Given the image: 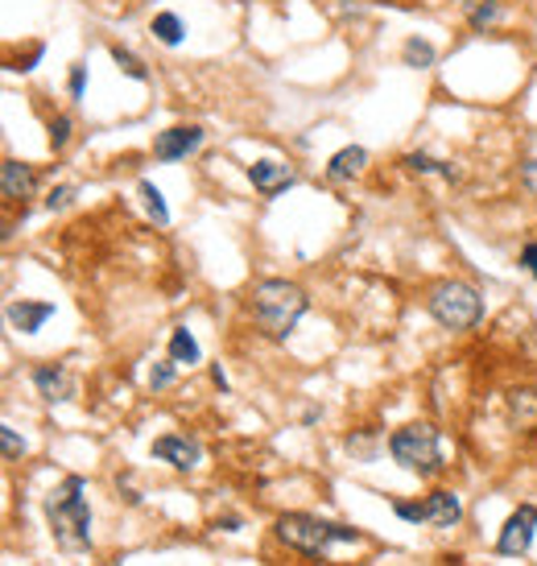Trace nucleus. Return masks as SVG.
I'll list each match as a JSON object with an SVG mask.
<instances>
[{"mask_svg":"<svg viewBox=\"0 0 537 566\" xmlns=\"http://www.w3.org/2000/svg\"><path fill=\"white\" fill-rule=\"evenodd\" d=\"M389 455L397 467H405V471L422 476V480H430V476L442 471V442H438V430L426 426V422H413V426L392 430Z\"/></svg>","mask_w":537,"mask_h":566,"instance_id":"nucleus-4","label":"nucleus"},{"mask_svg":"<svg viewBox=\"0 0 537 566\" xmlns=\"http://www.w3.org/2000/svg\"><path fill=\"white\" fill-rule=\"evenodd\" d=\"M71 141V116H54L50 121V149H62Z\"/></svg>","mask_w":537,"mask_h":566,"instance_id":"nucleus-27","label":"nucleus"},{"mask_svg":"<svg viewBox=\"0 0 537 566\" xmlns=\"http://www.w3.org/2000/svg\"><path fill=\"white\" fill-rule=\"evenodd\" d=\"M307 306L310 298L294 281H282V277L257 281V290H252V318L268 339H286L298 327V318L307 315Z\"/></svg>","mask_w":537,"mask_h":566,"instance_id":"nucleus-2","label":"nucleus"},{"mask_svg":"<svg viewBox=\"0 0 537 566\" xmlns=\"http://www.w3.org/2000/svg\"><path fill=\"white\" fill-rule=\"evenodd\" d=\"M149 29H153V38H158L162 46H183L186 42V25L178 13H158Z\"/></svg>","mask_w":537,"mask_h":566,"instance_id":"nucleus-15","label":"nucleus"},{"mask_svg":"<svg viewBox=\"0 0 537 566\" xmlns=\"http://www.w3.org/2000/svg\"><path fill=\"white\" fill-rule=\"evenodd\" d=\"M534 538H537V508L534 504H521L513 517L504 521V529H500L496 550H500L504 558H521V554H529Z\"/></svg>","mask_w":537,"mask_h":566,"instance_id":"nucleus-6","label":"nucleus"},{"mask_svg":"<svg viewBox=\"0 0 537 566\" xmlns=\"http://www.w3.org/2000/svg\"><path fill=\"white\" fill-rule=\"evenodd\" d=\"M4 318L13 323V331H21V336H38L41 327L54 318V302H9L4 306Z\"/></svg>","mask_w":537,"mask_h":566,"instance_id":"nucleus-10","label":"nucleus"},{"mask_svg":"<svg viewBox=\"0 0 537 566\" xmlns=\"http://www.w3.org/2000/svg\"><path fill=\"white\" fill-rule=\"evenodd\" d=\"M153 460L170 463L178 471H195L203 463V442L186 439V435H162V439H153Z\"/></svg>","mask_w":537,"mask_h":566,"instance_id":"nucleus-8","label":"nucleus"},{"mask_svg":"<svg viewBox=\"0 0 537 566\" xmlns=\"http://www.w3.org/2000/svg\"><path fill=\"white\" fill-rule=\"evenodd\" d=\"M46 517H50V533H54L59 550H66V554L91 550V504H87L83 476H66L59 488L46 492Z\"/></svg>","mask_w":537,"mask_h":566,"instance_id":"nucleus-1","label":"nucleus"},{"mask_svg":"<svg viewBox=\"0 0 537 566\" xmlns=\"http://www.w3.org/2000/svg\"><path fill=\"white\" fill-rule=\"evenodd\" d=\"M211 380H215V389H227V377H224V368H220V364L211 368Z\"/></svg>","mask_w":537,"mask_h":566,"instance_id":"nucleus-32","label":"nucleus"},{"mask_svg":"<svg viewBox=\"0 0 537 566\" xmlns=\"http://www.w3.org/2000/svg\"><path fill=\"white\" fill-rule=\"evenodd\" d=\"M240 517H215V529H224V533H236V529H240Z\"/></svg>","mask_w":537,"mask_h":566,"instance_id":"nucleus-31","label":"nucleus"},{"mask_svg":"<svg viewBox=\"0 0 537 566\" xmlns=\"http://www.w3.org/2000/svg\"><path fill=\"white\" fill-rule=\"evenodd\" d=\"M248 183H252V190H261L265 199H273V194L294 187L298 178H294V169H286L282 162H252V166H248Z\"/></svg>","mask_w":537,"mask_h":566,"instance_id":"nucleus-11","label":"nucleus"},{"mask_svg":"<svg viewBox=\"0 0 537 566\" xmlns=\"http://www.w3.org/2000/svg\"><path fill=\"white\" fill-rule=\"evenodd\" d=\"M112 59H116V66H121L128 79H137V84H145L149 79V71H145V63L133 54V50H124V46H112Z\"/></svg>","mask_w":537,"mask_h":566,"instance_id":"nucleus-22","label":"nucleus"},{"mask_svg":"<svg viewBox=\"0 0 537 566\" xmlns=\"http://www.w3.org/2000/svg\"><path fill=\"white\" fill-rule=\"evenodd\" d=\"M71 199H75V187L66 183V187H54V190H50L41 207H46V211H62V207H71Z\"/></svg>","mask_w":537,"mask_h":566,"instance_id":"nucleus-26","label":"nucleus"},{"mask_svg":"<svg viewBox=\"0 0 537 566\" xmlns=\"http://www.w3.org/2000/svg\"><path fill=\"white\" fill-rule=\"evenodd\" d=\"M203 146V128L199 125H174L153 137V158L158 162H183L186 153Z\"/></svg>","mask_w":537,"mask_h":566,"instance_id":"nucleus-7","label":"nucleus"},{"mask_svg":"<svg viewBox=\"0 0 537 566\" xmlns=\"http://www.w3.org/2000/svg\"><path fill=\"white\" fill-rule=\"evenodd\" d=\"M401 166L413 169V174H442L447 183H454V178H459V169H454L451 162H438V158H430V153H410Z\"/></svg>","mask_w":537,"mask_h":566,"instance_id":"nucleus-18","label":"nucleus"},{"mask_svg":"<svg viewBox=\"0 0 537 566\" xmlns=\"http://www.w3.org/2000/svg\"><path fill=\"white\" fill-rule=\"evenodd\" d=\"M273 533H277V542L282 545L298 550V554H310V558H323L330 545L364 542V533H360V529L323 521V517H310V513H286V517H277Z\"/></svg>","mask_w":537,"mask_h":566,"instance_id":"nucleus-3","label":"nucleus"},{"mask_svg":"<svg viewBox=\"0 0 537 566\" xmlns=\"http://www.w3.org/2000/svg\"><path fill=\"white\" fill-rule=\"evenodd\" d=\"M141 199H145V211H149V215H153V224H170V211H165V199H162V190L153 187V183H149V178H145L141 183Z\"/></svg>","mask_w":537,"mask_h":566,"instance_id":"nucleus-21","label":"nucleus"},{"mask_svg":"<svg viewBox=\"0 0 537 566\" xmlns=\"http://www.w3.org/2000/svg\"><path fill=\"white\" fill-rule=\"evenodd\" d=\"M463 9H467V25H472V29H488V25L500 17V4H496V0H463Z\"/></svg>","mask_w":537,"mask_h":566,"instance_id":"nucleus-19","label":"nucleus"},{"mask_svg":"<svg viewBox=\"0 0 537 566\" xmlns=\"http://www.w3.org/2000/svg\"><path fill=\"white\" fill-rule=\"evenodd\" d=\"M178 377V360H165V364H153V373H149V389H170Z\"/></svg>","mask_w":537,"mask_h":566,"instance_id":"nucleus-23","label":"nucleus"},{"mask_svg":"<svg viewBox=\"0 0 537 566\" xmlns=\"http://www.w3.org/2000/svg\"><path fill=\"white\" fill-rule=\"evenodd\" d=\"M401 54H405V66H413V71H426V66H434V59H438L434 46L426 42V38H410Z\"/></svg>","mask_w":537,"mask_h":566,"instance_id":"nucleus-20","label":"nucleus"},{"mask_svg":"<svg viewBox=\"0 0 537 566\" xmlns=\"http://www.w3.org/2000/svg\"><path fill=\"white\" fill-rule=\"evenodd\" d=\"M71 100H83V91H87V66H71Z\"/></svg>","mask_w":537,"mask_h":566,"instance_id":"nucleus-28","label":"nucleus"},{"mask_svg":"<svg viewBox=\"0 0 537 566\" xmlns=\"http://www.w3.org/2000/svg\"><path fill=\"white\" fill-rule=\"evenodd\" d=\"M459 517H463V504H459L454 492H430V496H426V521L430 525H438V529H454Z\"/></svg>","mask_w":537,"mask_h":566,"instance_id":"nucleus-12","label":"nucleus"},{"mask_svg":"<svg viewBox=\"0 0 537 566\" xmlns=\"http://www.w3.org/2000/svg\"><path fill=\"white\" fill-rule=\"evenodd\" d=\"M521 265H525V269H529V277L537 281V240H529V244L521 249Z\"/></svg>","mask_w":537,"mask_h":566,"instance_id":"nucleus-29","label":"nucleus"},{"mask_svg":"<svg viewBox=\"0 0 537 566\" xmlns=\"http://www.w3.org/2000/svg\"><path fill=\"white\" fill-rule=\"evenodd\" d=\"M199 356H203V352H199L195 336H190L186 327H174V336H170V360H178V364L190 368V364H199Z\"/></svg>","mask_w":537,"mask_h":566,"instance_id":"nucleus-17","label":"nucleus"},{"mask_svg":"<svg viewBox=\"0 0 537 566\" xmlns=\"http://www.w3.org/2000/svg\"><path fill=\"white\" fill-rule=\"evenodd\" d=\"M426 306H430L434 323L447 327V331H472V327H479V318H484V298L467 281H442V286H434Z\"/></svg>","mask_w":537,"mask_h":566,"instance_id":"nucleus-5","label":"nucleus"},{"mask_svg":"<svg viewBox=\"0 0 537 566\" xmlns=\"http://www.w3.org/2000/svg\"><path fill=\"white\" fill-rule=\"evenodd\" d=\"M392 513H397L401 521L422 525V521H426V501H422V504H413V501H392Z\"/></svg>","mask_w":537,"mask_h":566,"instance_id":"nucleus-24","label":"nucleus"},{"mask_svg":"<svg viewBox=\"0 0 537 566\" xmlns=\"http://www.w3.org/2000/svg\"><path fill=\"white\" fill-rule=\"evenodd\" d=\"M509 414L516 426H537V389H516L509 398Z\"/></svg>","mask_w":537,"mask_h":566,"instance_id":"nucleus-16","label":"nucleus"},{"mask_svg":"<svg viewBox=\"0 0 537 566\" xmlns=\"http://www.w3.org/2000/svg\"><path fill=\"white\" fill-rule=\"evenodd\" d=\"M34 389H38L50 405H62V401H71L79 393L75 377H71L62 364H41V368H34Z\"/></svg>","mask_w":537,"mask_h":566,"instance_id":"nucleus-9","label":"nucleus"},{"mask_svg":"<svg viewBox=\"0 0 537 566\" xmlns=\"http://www.w3.org/2000/svg\"><path fill=\"white\" fill-rule=\"evenodd\" d=\"M521 183H525L529 194H537V162H525V166H521Z\"/></svg>","mask_w":537,"mask_h":566,"instance_id":"nucleus-30","label":"nucleus"},{"mask_svg":"<svg viewBox=\"0 0 537 566\" xmlns=\"http://www.w3.org/2000/svg\"><path fill=\"white\" fill-rule=\"evenodd\" d=\"M364 166H369V149L344 146L327 162V178H330V183H348V178H355V174H360Z\"/></svg>","mask_w":537,"mask_h":566,"instance_id":"nucleus-13","label":"nucleus"},{"mask_svg":"<svg viewBox=\"0 0 537 566\" xmlns=\"http://www.w3.org/2000/svg\"><path fill=\"white\" fill-rule=\"evenodd\" d=\"M0 190H4V199H25L29 190H34V169L25 166V162H4L0 166Z\"/></svg>","mask_w":537,"mask_h":566,"instance_id":"nucleus-14","label":"nucleus"},{"mask_svg":"<svg viewBox=\"0 0 537 566\" xmlns=\"http://www.w3.org/2000/svg\"><path fill=\"white\" fill-rule=\"evenodd\" d=\"M0 442H4V460H21L25 455V439H17V430L9 422L0 426Z\"/></svg>","mask_w":537,"mask_h":566,"instance_id":"nucleus-25","label":"nucleus"}]
</instances>
